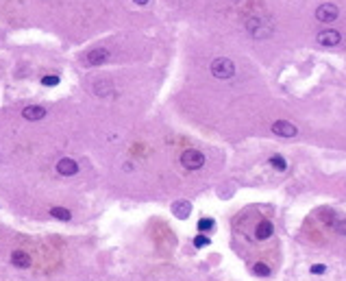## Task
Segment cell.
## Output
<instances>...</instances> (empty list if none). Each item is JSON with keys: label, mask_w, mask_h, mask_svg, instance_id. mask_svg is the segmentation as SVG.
<instances>
[{"label": "cell", "mask_w": 346, "mask_h": 281, "mask_svg": "<svg viewBox=\"0 0 346 281\" xmlns=\"http://www.w3.org/2000/svg\"><path fill=\"white\" fill-rule=\"evenodd\" d=\"M246 31L250 33V37H255V39H268L270 35L274 33V27L268 22V20L250 18L246 22Z\"/></svg>", "instance_id": "6da1fadb"}, {"label": "cell", "mask_w": 346, "mask_h": 281, "mask_svg": "<svg viewBox=\"0 0 346 281\" xmlns=\"http://www.w3.org/2000/svg\"><path fill=\"white\" fill-rule=\"evenodd\" d=\"M212 74L215 79H233L235 77V63L227 57H218L212 61Z\"/></svg>", "instance_id": "7a4b0ae2"}, {"label": "cell", "mask_w": 346, "mask_h": 281, "mask_svg": "<svg viewBox=\"0 0 346 281\" xmlns=\"http://www.w3.org/2000/svg\"><path fill=\"white\" fill-rule=\"evenodd\" d=\"M181 166L185 170H198L205 166V155L200 153L196 148H187L185 153L181 155Z\"/></svg>", "instance_id": "3957f363"}, {"label": "cell", "mask_w": 346, "mask_h": 281, "mask_svg": "<svg viewBox=\"0 0 346 281\" xmlns=\"http://www.w3.org/2000/svg\"><path fill=\"white\" fill-rule=\"evenodd\" d=\"M338 16H340V9L335 7L333 2H324V4H320V7L316 9V20H318V22H322V24L335 22Z\"/></svg>", "instance_id": "277c9868"}, {"label": "cell", "mask_w": 346, "mask_h": 281, "mask_svg": "<svg viewBox=\"0 0 346 281\" xmlns=\"http://www.w3.org/2000/svg\"><path fill=\"white\" fill-rule=\"evenodd\" d=\"M92 92L96 94V96L105 98V96H111L113 94V81L107 77H100V79H94L92 81Z\"/></svg>", "instance_id": "5b68a950"}, {"label": "cell", "mask_w": 346, "mask_h": 281, "mask_svg": "<svg viewBox=\"0 0 346 281\" xmlns=\"http://www.w3.org/2000/svg\"><path fill=\"white\" fill-rule=\"evenodd\" d=\"M107 59H109V50L107 48H94L83 57V63H85V66H100V63H105Z\"/></svg>", "instance_id": "8992f818"}, {"label": "cell", "mask_w": 346, "mask_h": 281, "mask_svg": "<svg viewBox=\"0 0 346 281\" xmlns=\"http://www.w3.org/2000/svg\"><path fill=\"white\" fill-rule=\"evenodd\" d=\"M316 42L324 48H331V46H338V44L342 42V35H340V31H331L329 28V31H320Z\"/></svg>", "instance_id": "52a82bcc"}, {"label": "cell", "mask_w": 346, "mask_h": 281, "mask_svg": "<svg viewBox=\"0 0 346 281\" xmlns=\"http://www.w3.org/2000/svg\"><path fill=\"white\" fill-rule=\"evenodd\" d=\"M272 133H277L279 138H294L298 133V129L292 122H288V120H277L272 124Z\"/></svg>", "instance_id": "ba28073f"}, {"label": "cell", "mask_w": 346, "mask_h": 281, "mask_svg": "<svg viewBox=\"0 0 346 281\" xmlns=\"http://www.w3.org/2000/svg\"><path fill=\"white\" fill-rule=\"evenodd\" d=\"M57 172L61 174V177H74V174L79 172V164L70 157H63L57 162Z\"/></svg>", "instance_id": "9c48e42d"}, {"label": "cell", "mask_w": 346, "mask_h": 281, "mask_svg": "<svg viewBox=\"0 0 346 281\" xmlns=\"http://www.w3.org/2000/svg\"><path fill=\"white\" fill-rule=\"evenodd\" d=\"M172 214L177 216L179 220L189 218V214H192V203H189V200H174V203H172Z\"/></svg>", "instance_id": "30bf717a"}, {"label": "cell", "mask_w": 346, "mask_h": 281, "mask_svg": "<svg viewBox=\"0 0 346 281\" xmlns=\"http://www.w3.org/2000/svg\"><path fill=\"white\" fill-rule=\"evenodd\" d=\"M22 116L27 120H42L46 118V107H39V105H31V107H24Z\"/></svg>", "instance_id": "8fae6325"}, {"label": "cell", "mask_w": 346, "mask_h": 281, "mask_svg": "<svg viewBox=\"0 0 346 281\" xmlns=\"http://www.w3.org/2000/svg\"><path fill=\"white\" fill-rule=\"evenodd\" d=\"M272 233H274V227L270 220H262V223L257 225V229H255V238L257 240H268Z\"/></svg>", "instance_id": "7c38bea8"}, {"label": "cell", "mask_w": 346, "mask_h": 281, "mask_svg": "<svg viewBox=\"0 0 346 281\" xmlns=\"http://www.w3.org/2000/svg\"><path fill=\"white\" fill-rule=\"evenodd\" d=\"M11 264L18 268H28L31 266V255L24 253V251H13L11 253Z\"/></svg>", "instance_id": "4fadbf2b"}, {"label": "cell", "mask_w": 346, "mask_h": 281, "mask_svg": "<svg viewBox=\"0 0 346 281\" xmlns=\"http://www.w3.org/2000/svg\"><path fill=\"white\" fill-rule=\"evenodd\" d=\"M327 223L331 225V229H335L340 235H346V220H340V218H335V214H331L327 218Z\"/></svg>", "instance_id": "5bb4252c"}, {"label": "cell", "mask_w": 346, "mask_h": 281, "mask_svg": "<svg viewBox=\"0 0 346 281\" xmlns=\"http://www.w3.org/2000/svg\"><path fill=\"white\" fill-rule=\"evenodd\" d=\"M50 216L57 218V220H70V218H72V212L66 209V207H53V209H50Z\"/></svg>", "instance_id": "9a60e30c"}, {"label": "cell", "mask_w": 346, "mask_h": 281, "mask_svg": "<svg viewBox=\"0 0 346 281\" xmlns=\"http://www.w3.org/2000/svg\"><path fill=\"white\" fill-rule=\"evenodd\" d=\"M196 227H198V231H200V233L213 231V227H215V220H213V218H200Z\"/></svg>", "instance_id": "2e32d148"}, {"label": "cell", "mask_w": 346, "mask_h": 281, "mask_svg": "<svg viewBox=\"0 0 346 281\" xmlns=\"http://www.w3.org/2000/svg\"><path fill=\"white\" fill-rule=\"evenodd\" d=\"M270 164H272L277 170L288 168V162H285V157H281V155H272V157H270Z\"/></svg>", "instance_id": "e0dca14e"}, {"label": "cell", "mask_w": 346, "mask_h": 281, "mask_svg": "<svg viewBox=\"0 0 346 281\" xmlns=\"http://www.w3.org/2000/svg\"><path fill=\"white\" fill-rule=\"evenodd\" d=\"M209 244H212V240H209L207 235H196V238H194V247L196 249H205V247H209Z\"/></svg>", "instance_id": "ac0fdd59"}, {"label": "cell", "mask_w": 346, "mask_h": 281, "mask_svg": "<svg viewBox=\"0 0 346 281\" xmlns=\"http://www.w3.org/2000/svg\"><path fill=\"white\" fill-rule=\"evenodd\" d=\"M253 270H255V275H259V277H270V268H268L266 264H262V262L255 264Z\"/></svg>", "instance_id": "d6986e66"}, {"label": "cell", "mask_w": 346, "mask_h": 281, "mask_svg": "<svg viewBox=\"0 0 346 281\" xmlns=\"http://www.w3.org/2000/svg\"><path fill=\"white\" fill-rule=\"evenodd\" d=\"M42 83L48 85V87H53V85H59V77H44Z\"/></svg>", "instance_id": "ffe728a7"}, {"label": "cell", "mask_w": 346, "mask_h": 281, "mask_svg": "<svg viewBox=\"0 0 346 281\" xmlns=\"http://www.w3.org/2000/svg\"><path fill=\"white\" fill-rule=\"evenodd\" d=\"M324 270H327V266L324 264H318V266H312V275H322Z\"/></svg>", "instance_id": "44dd1931"}, {"label": "cell", "mask_w": 346, "mask_h": 281, "mask_svg": "<svg viewBox=\"0 0 346 281\" xmlns=\"http://www.w3.org/2000/svg\"><path fill=\"white\" fill-rule=\"evenodd\" d=\"M133 2H135V4H139V7H144V4H148L150 0H133Z\"/></svg>", "instance_id": "7402d4cb"}, {"label": "cell", "mask_w": 346, "mask_h": 281, "mask_svg": "<svg viewBox=\"0 0 346 281\" xmlns=\"http://www.w3.org/2000/svg\"><path fill=\"white\" fill-rule=\"evenodd\" d=\"M231 2H244V0H231Z\"/></svg>", "instance_id": "603a6c76"}]
</instances>
